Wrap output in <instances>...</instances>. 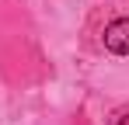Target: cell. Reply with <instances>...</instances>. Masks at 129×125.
I'll return each mask as SVG.
<instances>
[{
    "label": "cell",
    "mask_w": 129,
    "mask_h": 125,
    "mask_svg": "<svg viewBox=\"0 0 129 125\" xmlns=\"http://www.w3.org/2000/svg\"><path fill=\"white\" fill-rule=\"evenodd\" d=\"M105 45L119 56H129V18H115L105 28Z\"/></svg>",
    "instance_id": "obj_1"
},
{
    "label": "cell",
    "mask_w": 129,
    "mask_h": 125,
    "mask_svg": "<svg viewBox=\"0 0 129 125\" xmlns=\"http://www.w3.org/2000/svg\"><path fill=\"white\" fill-rule=\"evenodd\" d=\"M119 125H129V115H122V118H119Z\"/></svg>",
    "instance_id": "obj_2"
}]
</instances>
